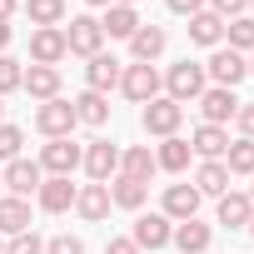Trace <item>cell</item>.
<instances>
[{
  "mask_svg": "<svg viewBox=\"0 0 254 254\" xmlns=\"http://www.w3.org/2000/svg\"><path fill=\"white\" fill-rule=\"evenodd\" d=\"M155 170H160V165H155V155H150L145 145H135V150H125V155H120V175H130V180H145V185H150Z\"/></svg>",
  "mask_w": 254,
  "mask_h": 254,
  "instance_id": "83f0119b",
  "label": "cell"
},
{
  "mask_svg": "<svg viewBox=\"0 0 254 254\" xmlns=\"http://www.w3.org/2000/svg\"><path fill=\"white\" fill-rule=\"evenodd\" d=\"M120 75H125V70H120V60H115V55H105V50H100V55H90V65H85V85H90L95 95L115 90V85H120Z\"/></svg>",
  "mask_w": 254,
  "mask_h": 254,
  "instance_id": "5bb4252c",
  "label": "cell"
},
{
  "mask_svg": "<svg viewBox=\"0 0 254 254\" xmlns=\"http://www.w3.org/2000/svg\"><path fill=\"white\" fill-rule=\"evenodd\" d=\"M150 199V185L145 180H130V175H120L115 185H110V204H120V209H140Z\"/></svg>",
  "mask_w": 254,
  "mask_h": 254,
  "instance_id": "603a6c76",
  "label": "cell"
},
{
  "mask_svg": "<svg viewBox=\"0 0 254 254\" xmlns=\"http://www.w3.org/2000/svg\"><path fill=\"white\" fill-rule=\"evenodd\" d=\"M10 45V20H0V50Z\"/></svg>",
  "mask_w": 254,
  "mask_h": 254,
  "instance_id": "60d3db41",
  "label": "cell"
},
{
  "mask_svg": "<svg viewBox=\"0 0 254 254\" xmlns=\"http://www.w3.org/2000/svg\"><path fill=\"white\" fill-rule=\"evenodd\" d=\"M20 145H25V135L15 130V125H0V160H20Z\"/></svg>",
  "mask_w": 254,
  "mask_h": 254,
  "instance_id": "d6a6232c",
  "label": "cell"
},
{
  "mask_svg": "<svg viewBox=\"0 0 254 254\" xmlns=\"http://www.w3.org/2000/svg\"><path fill=\"white\" fill-rule=\"evenodd\" d=\"M20 90H30V95L45 105V100H55V95H60V70H55V65H30V70H25V80H20Z\"/></svg>",
  "mask_w": 254,
  "mask_h": 254,
  "instance_id": "e0dca14e",
  "label": "cell"
},
{
  "mask_svg": "<svg viewBox=\"0 0 254 254\" xmlns=\"http://www.w3.org/2000/svg\"><path fill=\"white\" fill-rule=\"evenodd\" d=\"M35 199H40V209H45V214H65V209L75 204V185H70L65 175H50V180L35 190Z\"/></svg>",
  "mask_w": 254,
  "mask_h": 254,
  "instance_id": "9a60e30c",
  "label": "cell"
},
{
  "mask_svg": "<svg viewBox=\"0 0 254 254\" xmlns=\"http://www.w3.org/2000/svg\"><path fill=\"white\" fill-rule=\"evenodd\" d=\"M75 209H80V219H105V214H110V185H85V190H75Z\"/></svg>",
  "mask_w": 254,
  "mask_h": 254,
  "instance_id": "7402d4cb",
  "label": "cell"
},
{
  "mask_svg": "<svg viewBox=\"0 0 254 254\" xmlns=\"http://www.w3.org/2000/svg\"><path fill=\"white\" fill-rule=\"evenodd\" d=\"M5 254H45V239H40L35 229H25V234H10Z\"/></svg>",
  "mask_w": 254,
  "mask_h": 254,
  "instance_id": "836d02e7",
  "label": "cell"
},
{
  "mask_svg": "<svg viewBox=\"0 0 254 254\" xmlns=\"http://www.w3.org/2000/svg\"><path fill=\"white\" fill-rule=\"evenodd\" d=\"M249 234H254V219H249Z\"/></svg>",
  "mask_w": 254,
  "mask_h": 254,
  "instance_id": "bcb514c9",
  "label": "cell"
},
{
  "mask_svg": "<svg viewBox=\"0 0 254 254\" xmlns=\"http://www.w3.org/2000/svg\"><path fill=\"white\" fill-rule=\"evenodd\" d=\"M209 224H199V219H185V224H175V244H180V254H204L209 249Z\"/></svg>",
  "mask_w": 254,
  "mask_h": 254,
  "instance_id": "484cf974",
  "label": "cell"
},
{
  "mask_svg": "<svg viewBox=\"0 0 254 254\" xmlns=\"http://www.w3.org/2000/svg\"><path fill=\"white\" fill-rule=\"evenodd\" d=\"M30 229V204L25 199H15V194H5V199H0V234H25Z\"/></svg>",
  "mask_w": 254,
  "mask_h": 254,
  "instance_id": "cb8c5ba5",
  "label": "cell"
},
{
  "mask_svg": "<svg viewBox=\"0 0 254 254\" xmlns=\"http://www.w3.org/2000/svg\"><path fill=\"white\" fill-rule=\"evenodd\" d=\"M0 110H5V105H0Z\"/></svg>",
  "mask_w": 254,
  "mask_h": 254,
  "instance_id": "f907efd6",
  "label": "cell"
},
{
  "mask_svg": "<svg viewBox=\"0 0 254 254\" xmlns=\"http://www.w3.org/2000/svg\"><path fill=\"white\" fill-rule=\"evenodd\" d=\"M85 5H115V0H85Z\"/></svg>",
  "mask_w": 254,
  "mask_h": 254,
  "instance_id": "7bdbcfd3",
  "label": "cell"
},
{
  "mask_svg": "<svg viewBox=\"0 0 254 254\" xmlns=\"http://www.w3.org/2000/svg\"><path fill=\"white\" fill-rule=\"evenodd\" d=\"M165 5H170L175 15H199V10H204V0H165Z\"/></svg>",
  "mask_w": 254,
  "mask_h": 254,
  "instance_id": "74e56055",
  "label": "cell"
},
{
  "mask_svg": "<svg viewBox=\"0 0 254 254\" xmlns=\"http://www.w3.org/2000/svg\"><path fill=\"white\" fill-rule=\"evenodd\" d=\"M130 50H135L140 65H150L155 55H165V30H160V25H140V30L130 35Z\"/></svg>",
  "mask_w": 254,
  "mask_h": 254,
  "instance_id": "d4e9b609",
  "label": "cell"
},
{
  "mask_svg": "<svg viewBox=\"0 0 254 254\" xmlns=\"http://www.w3.org/2000/svg\"><path fill=\"white\" fill-rule=\"evenodd\" d=\"M180 120H185V105H175L170 95L150 100V105H145V115H140V125H145L150 135H160V140H170V135L180 130Z\"/></svg>",
  "mask_w": 254,
  "mask_h": 254,
  "instance_id": "8992f818",
  "label": "cell"
},
{
  "mask_svg": "<svg viewBox=\"0 0 254 254\" xmlns=\"http://www.w3.org/2000/svg\"><path fill=\"white\" fill-rule=\"evenodd\" d=\"M194 190L199 194H229V170H224V160H204L199 170H194Z\"/></svg>",
  "mask_w": 254,
  "mask_h": 254,
  "instance_id": "44dd1931",
  "label": "cell"
},
{
  "mask_svg": "<svg viewBox=\"0 0 254 254\" xmlns=\"http://www.w3.org/2000/svg\"><path fill=\"white\" fill-rule=\"evenodd\" d=\"M249 75H254V60H249Z\"/></svg>",
  "mask_w": 254,
  "mask_h": 254,
  "instance_id": "7dc6e473",
  "label": "cell"
},
{
  "mask_svg": "<svg viewBox=\"0 0 254 254\" xmlns=\"http://www.w3.org/2000/svg\"><path fill=\"white\" fill-rule=\"evenodd\" d=\"M249 219H254V199L249 194H239V190L219 194V224L224 229H249Z\"/></svg>",
  "mask_w": 254,
  "mask_h": 254,
  "instance_id": "2e32d148",
  "label": "cell"
},
{
  "mask_svg": "<svg viewBox=\"0 0 254 254\" xmlns=\"http://www.w3.org/2000/svg\"><path fill=\"white\" fill-rule=\"evenodd\" d=\"M85 175H90V185H110V175L120 170V150L115 145H105V140H95V145H85Z\"/></svg>",
  "mask_w": 254,
  "mask_h": 254,
  "instance_id": "30bf717a",
  "label": "cell"
},
{
  "mask_svg": "<svg viewBox=\"0 0 254 254\" xmlns=\"http://www.w3.org/2000/svg\"><path fill=\"white\" fill-rule=\"evenodd\" d=\"M224 40H229V50H249L254 55V15H234V20H224Z\"/></svg>",
  "mask_w": 254,
  "mask_h": 254,
  "instance_id": "f546056e",
  "label": "cell"
},
{
  "mask_svg": "<svg viewBox=\"0 0 254 254\" xmlns=\"http://www.w3.org/2000/svg\"><path fill=\"white\" fill-rule=\"evenodd\" d=\"M30 25H60L65 20V0H25Z\"/></svg>",
  "mask_w": 254,
  "mask_h": 254,
  "instance_id": "1f68e13d",
  "label": "cell"
},
{
  "mask_svg": "<svg viewBox=\"0 0 254 254\" xmlns=\"http://www.w3.org/2000/svg\"><path fill=\"white\" fill-rule=\"evenodd\" d=\"M70 50H65V30L60 25H40L35 35H30V60L35 65H60Z\"/></svg>",
  "mask_w": 254,
  "mask_h": 254,
  "instance_id": "9c48e42d",
  "label": "cell"
},
{
  "mask_svg": "<svg viewBox=\"0 0 254 254\" xmlns=\"http://www.w3.org/2000/svg\"><path fill=\"white\" fill-rule=\"evenodd\" d=\"M204 75L214 80V85H224V90H234L244 75H249V60L239 55V50H229V45H214V55H209V65H204Z\"/></svg>",
  "mask_w": 254,
  "mask_h": 254,
  "instance_id": "5b68a950",
  "label": "cell"
},
{
  "mask_svg": "<svg viewBox=\"0 0 254 254\" xmlns=\"http://www.w3.org/2000/svg\"><path fill=\"white\" fill-rule=\"evenodd\" d=\"M199 199H204V194H199L194 185H165V209H160V214H165L170 224H185V219L199 214Z\"/></svg>",
  "mask_w": 254,
  "mask_h": 254,
  "instance_id": "ba28073f",
  "label": "cell"
},
{
  "mask_svg": "<svg viewBox=\"0 0 254 254\" xmlns=\"http://www.w3.org/2000/svg\"><path fill=\"white\" fill-rule=\"evenodd\" d=\"M100 45H105V30H100V20L95 15H75L70 25H65V50L70 55H100Z\"/></svg>",
  "mask_w": 254,
  "mask_h": 254,
  "instance_id": "277c9868",
  "label": "cell"
},
{
  "mask_svg": "<svg viewBox=\"0 0 254 254\" xmlns=\"http://www.w3.org/2000/svg\"><path fill=\"white\" fill-rule=\"evenodd\" d=\"M115 5H140V0H115Z\"/></svg>",
  "mask_w": 254,
  "mask_h": 254,
  "instance_id": "ee69618b",
  "label": "cell"
},
{
  "mask_svg": "<svg viewBox=\"0 0 254 254\" xmlns=\"http://www.w3.org/2000/svg\"><path fill=\"white\" fill-rule=\"evenodd\" d=\"M190 150H194V155H204V160H224V150H229L224 125H199V130L190 135Z\"/></svg>",
  "mask_w": 254,
  "mask_h": 254,
  "instance_id": "d6986e66",
  "label": "cell"
},
{
  "mask_svg": "<svg viewBox=\"0 0 254 254\" xmlns=\"http://www.w3.org/2000/svg\"><path fill=\"white\" fill-rule=\"evenodd\" d=\"M0 185H5L15 199H30L45 185V170H40V160H10L5 170H0Z\"/></svg>",
  "mask_w": 254,
  "mask_h": 254,
  "instance_id": "3957f363",
  "label": "cell"
},
{
  "mask_svg": "<svg viewBox=\"0 0 254 254\" xmlns=\"http://www.w3.org/2000/svg\"><path fill=\"white\" fill-rule=\"evenodd\" d=\"M70 105H75V125H95V130H100V125L110 120V100H105V95H95V90L75 95Z\"/></svg>",
  "mask_w": 254,
  "mask_h": 254,
  "instance_id": "ffe728a7",
  "label": "cell"
},
{
  "mask_svg": "<svg viewBox=\"0 0 254 254\" xmlns=\"http://www.w3.org/2000/svg\"><path fill=\"white\" fill-rule=\"evenodd\" d=\"M224 170L229 175H254V140H234L224 150Z\"/></svg>",
  "mask_w": 254,
  "mask_h": 254,
  "instance_id": "4dcf8cb0",
  "label": "cell"
},
{
  "mask_svg": "<svg viewBox=\"0 0 254 254\" xmlns=\"http://www.w3.org/2000/svg\"><path fill=\"white\" fill-rule=\"evenodd\" d=\"M0 254H5V239H0Z\"/></svg>",
  "mask_w": 254,
  "mask_h": 254,
  "instance_id": "f6af8a7d",
  "label": "cell"
},
{
  "mask_svg": "<svg viewBox=\"0 0 254 254\" xmlns=\"http://www.w3.org/2000/svg\"><path fill=\"white\" fill-rule=\"evenodd\" d=\"M105 254H140V249H135V239H110Z\"/></svg>",
  "mask_w": 254,
  "mask_h": 254,
  "instance_id": "ab89813d",
  "label": "cell"
},
{
  "mask_svg": "<svg viewBox=\"0 0 254 254\" xmlns=\"http://www.w3.org/2000/svg\"><path fill=\"white\" fill-rule=\"evenodd\" d=\"M120 90L130 95L135 105H150V100H160V75H155V65H125V75H120Z\"/></svg>",
  "mask_w": 254,
  "mask_h": 254,
  "instance_id": "52a82bcc",
  "label": "cell"
},
{
  "mask_svg": "<svg viewBox=\"0 0 254 254\" xmlns=\"http://www.w3.org/2000/svg\"><path fill=\"white\" fill-rule=\"evenodd\" d=\"M249 199H254V194H249Z\"/></svg>",
  "mask_w": 254,
  "mask_h": 254,
  "instance_id": "816d5d0a",
  "label": "cell"
},
{
  "mask_svg": "<svg viewBox=\"0 0 254 254\" xmlns=\"http://www.w3.org/2000/svg\"><path fill=\"white\" fill-rule=\"evenodd\" d=\"M35 130L45 135V140H70V130H75V105L70 100H45L40 110H35Z\"/></svg>",
  "mask_w": 254,
  "mask_h": 254,
  "instance_id": "6da1fadb",
  "label": "cell"
},
{
  "mask_svg": "<svg viewBox=\"0 0 254 254\" xmlns=\"http://www.w3.org/2000/svg\"><path fill=\"white\" fill-rule=\"evenodd\" d=\"M20 80H25L20 60H10V55H0V95H10V90H20Z\"/></svg>",
  "mask_w": 254,
  "mask_h": 254,
  "instance_id": "e575fe53",
  "label": "cell"
},
{
  "mask_svg": "<svg viewBox=\"0 0 254 254\" xmlns=\"http://www.w3.org/2000/svg\"><path fill=\"white\" fill-rule=\"evenodd\" d=\"M10 10H15V0H0V20H10Z\"/></svg>",
  "mask_w": 254,
  "mask_h": 254,
  "instance_id": "b9f144b4",
  "label": "cell"
},
{
  "mask_svg": "<svg viewBox=\"0 0 254 254\" xmlns=\"http://www.w3.org/2000/svg\"><path fill=\"white\" fill-rule=\"evenodd\" d=\"M249 10H254V0H249Z\"/></svg>",
  "mask_w": 254,
  "mask_h": 254,
  "instance_id": "c3c4849f",
  "label": "cell"
},
{
  "mask_svg": "<svg viewBox=\"0 0 254 254\" xmlns=\"http://www.w3.org/2000/svg\"><path fill=\"white\" fill-rule=\"evenodd\" d=\"M199 115H204V125H224V120H234V115H239V100H234V90H224V85H209V90L199 95Z\"/></svg>",
  "mask_w": 254,
  "mask_h": 254,
  "instance_id": "8fae6325",
  "label": "cell"
},
{
  "mask_svg": "<svg viewBox=\"0 0 254 254\" xmlns=\"http://www.w3.org/2000/svg\"><path fill=\"white\" fill-rule=\"evenodd\" d=\"M239 130H244V140H254V105H239Z\"/></svg>",
  "mask_w": 254,
  "mask_h": 254,
  "instance_id": "f35d334b",
  "label": "cell"
},
{
  "mask_svg": "<svg viewBox=\"0 0 254 254\" xmlns=\"http://www.w3.org/2000/svg\"><path fill=\"white\" fill-rule=\"evenodd\" d=\"M130 239H135V249H165V244L175 239V224H170L165 214H140Z\"/></svg>",
  "mask_w": 254,
  "mask_h": 254,
  "instance_id": "4fadbf2b",
  "label": "cell"
},
{
  "mask_svg": "<svg viewBox=\"0 0 254 254\" xmlns=\"http://www.w3.org/2000/svg\"><path fill=\"white\" fill-rule=\"evenodd\" d=\"M209 5H214V15H219V20H234V15H244V10H249V0H209Z\"/></svg>",
  "mask_w": 254,
  "mask_h": 254,
  "instance_id": "8d00e7d4",
  "label": "cell"
},
{
  "mask_svg": "<svg viewBox=\"0 0 254 254\" xmlns=\"http://www.w3.org/2000/svg\"><path fill=\"white\" fill-rule=\"evenodd\" d=\"M0 190H5V185H0Z\"/></svg>",
  "mask_w": 254,
  "mask_h": 254,
  "instance_id": "681fc988",
  "label": "cell"
},
{
  "mask_svg": "<svg viewBox=\"0 0 254 254\" xmlns=\"http://www.w3.org/2000/svg\"><path fill=\"white\" fill-rule=\"evenodd\" d=\"M165 90H170V100H175V105H185V100H199V95H204V65H194V60H180V65H170V75H165Z\"/></svg>",
  "mask_w": 254,
  "mask_h": 254,
  "instance_id": "7a4b0ae2",
  "label": "cell"
},
{
  "mask_svg": "<svg viewBox=\"0 0 254 254\" xmlns=\"http://www.w3.org/2000/svg\"><path fill=\"white\" fill-rule=\"evenodd\" d=\"M80 160H85V150L70 145V140H50V145L40 150V170H45V175H65V180H70V170H75Z\"/></svg>",
  "mask_w": 254,
  "mask_h": 254,
  "instance_id": "7c38bea8",
  "label": "cell"
},
{
  "mask_svg": "<svg viewBox=\"0 0 254 254\" xmlns=\"http://www.w3.org/2000/svg\"><path fill=\"white\" fill-rule=\"evenodd\" d=\"M155 165L160 170H170V175H180L185 165H190V140H180V135H170L160 150H155Z\"/></svg>",
  "mask_w": 254,
  "mask_h": 254,
  "instance_id": "f1b7e54d",
  "label": "cell"
},
{
  "mask_svg": "<svg viewBox=\"0 0 254 254\" xmlns=\"http://www.w3.org/2000/svg\"><path fill=\"white\" fill-rule=\"evenodd\" d=\"M190 40H194V45H219V40H224V20H219L214 10L190 15Z\"/></svg>",
  "mask_w": 254,
  "mask_h": 254,
  "instance_id": "4316f807",
  "label": "cell"
},
{
  "mask_svg": "<svg viewBox=\"0 0 254 254\" xmlns=\"http://www.w3.org/2000/svg\"><path fill=\"white\" fill-rule=\"evenodd\" d=\"M45 254H85V244H80L75 234H55V239L45 244Z\"/></svg>",
  "mask_w": 254,
  "mask_h": 254,
  "instance_id": "d590c367",
  "label": "cell"
},
{
  "mask_svg": "<svg viewBox=\"0 0 254 254\" xmlns=\"http://www.w3.org/2000/svg\"><path fill=\"white\" fill-rule=\"evenodd\" d=\"M100 30H105V35H115V40H130V35L140 30V10H135V5H105Z\"/></svg>",
  "mask_w": 254,
  "mask_h": 254,
  "instance_id": "ac0fdd59",
  "label": "cell"
}]
</instances>
